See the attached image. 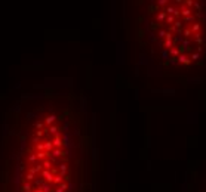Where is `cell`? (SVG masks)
Returning a JSON list of instances; mask_svg holds the SVG:
<instances>
[{"instance_id": "1", "label": "cell", "mask_w": 206, "mask_h": 192, "mask_svg": "<svg viewBox=\"0 0 206 192\" xmlns=\"http://www.w3.org/2000/svg\"><path fill=\"white\" fill-rule=\"evenodd\" d=\"M145 22L163 49L179 55L189 64L187 52L200 47L206 37V0H145Z\"/></svg>"}]
</instances>
